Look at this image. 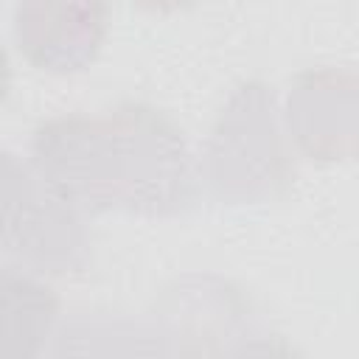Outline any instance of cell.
I'll use <instances>...</instances> for the list:
<instances>
[{"label": "cell", "mask_w": 359, "mask_h": 359, "mask_svg": "<svg viewBox=\"0 0 359 359\" xmlns=\"http://www.w3.org/2000/svg\"><path fill=\"white\" fill-rule=\"evenodd\" d=\"M151 325L168 359H227L261 331L250 297L216 275H191L163 289Z\"/></svg>", "instance_id": "obj_4"}, {"label": "cell", "mask_w": 359, "mask_h": 359, "mask_svg": "<svg viewBox=\"0 0 359 359\" xmlns=\"http://www.w3.org/2000/svg\"><path fill=\"white\" fill-rule=\"evenodd\" d=\"M50 359H168V353L151 320L93 309L62 323Z\"/></svg>", "instance_id": "obj_5"}, {"label": "cell", "mask_w": 359, "mask_h": 359, "mask_svg": "<svg viewBox=\"0 0 359 359\" xmlns=\"http://www.w3.org/2000/svg\"><path fill=\"white\" fill-rule=\"evenodd\" d=\"M3 359H39L56 323V297L25 272H3Z\"/></svg>", "instance_id": "obj_6"}, {"label": "cell", "mask_w": 359, "mask_h": 359, "mask_svg": "<svg viewBox=\"0 0 359 359\" xmlns=\"http://www.w3.org/2000/svg\"><path fill=\"white\" fill-rule=\"evenodd\" d=\"M230 359H303L286 339H280L278 334L261 331L258 337H252L241 351H236Z\"/></svg>", "instance_id": "obj_7"}, {"label": "cell", "mask_w": 359, "mask_h": 359, "mask_svg": "<svg viewBox=\"0 0 359 359\" xmlns=\"http://www.w3.org/2000/svg\"><path fill=\"white\" fill-rule=\"evenodd\" d=\"M353 160H359V112H356V132H353Z\"/></svg>", "instance_id": "obj_8"}, {"label": "cell", "mask_w": 359, "mask_h": 359, "mask_svg": "<svg viewBox=\"0 0 359 359\" xmlns=\"http://www.w3.org/2000/svg\"><path fill=\"white\" fill-rule=\"evenodd\" d=\"M34 168L81 210L171 213L188 202L194 180L182 132L146 104L42 123Z\"/></svg>", "instance_id": "obj_1"}, {"label": "cell", "mask_w": 359, "mask_h": 359, "mask_svg": "<svg viewBox=\"0 0 359 359\" xmlns=\"http://www.w3.org/2000/svg\"><path fill=\"white\" fill-rule=\"evenodd\" d=\"M65 194L36 168L3 160V250L34 275H79L90 261V233Z\"/></svg>", "instance_id": "obj_3"}, {"label": "cell", "mask_w": 359, "mask_h": 359, "mask_svg": "<svg viewBox=\"0 0 359 359\" xmlns=\"http://www.w3.org/2000/svg\"><path fill=\"white\" fill-rule=\"evenodd\" d=\"M205 174L216 196L227 202H266L289 188L294 168L264 84H244L222 109L208 143Z\"/></svg>", "instance_id": "obj_2"}]
</instances>
